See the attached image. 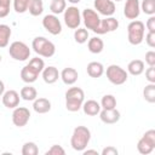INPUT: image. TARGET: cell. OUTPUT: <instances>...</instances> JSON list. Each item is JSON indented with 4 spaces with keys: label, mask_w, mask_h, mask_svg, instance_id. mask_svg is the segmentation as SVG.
<instances>
[{
    "label": "cell",
    "mask_w": 155,
    "mask_h": 155,
    "mask_svg": "<svg viewBox=\"0 0 155 155\" xmlns=\"http://www.w3.org/2000/svg\"><path fill=\"white\" fill-rule=\"evenodd\" d=\"M91 140V131L86 126H78L74 128L70 145L76 151H84Z\"/></svg>",
    "instance_id": "1"
},
{
    "label": "cell",
    "mask_w": 155,
    "mask_h": 155,
    "mask_svg": "<svg viewBox=\"0 0 155 155\" xmlns=\"http://www.w3.org/2000/svg\"><path fill=\"white\" fill-rule=\"evenodd\" d=\"M85 93L80 87H70L65 92V108L69 111H79L82 107Z\"/></svg>",
    "instance_id": "2"
},
{
    "label": "cell",
    "mask_w": 155,
    "mask_h": 155,
    "mask_svg": "<svg viewBox=\"0 0 155 155\" xmlns=\"http://www.w3.org/2000/svg\"><path fill=\"white\" fill-rule=\"evenodd\" d=\"M31 48L34 50V52L36 54L45 57V58L52 57L56 52L54 44L44 36H36L31 42Z\"/></svg>",
    "instance_id": "3"
},
{
    "label": "cell",
    "mask_w": 155,
    "mask_h": 155,
    "mask_svg": "<svg viewBox=\"0 0 155 155\" xmlns=\"http://www.w3.org/2000/svg\"><path fill=\"white\" fill-rule=\"evenodd\" d=\"M145 25L142 21L133 19L127 25V39L131 45H139L144 39Z\"/></svg>",
    "instance_id": "4"
},
{
    "label": "cell",
    "mask_w": 155,
    "mask_h": 155,
    "mask_svg": "<svg viewBox=\"0 0 155 155\" xmlns=\"http://www.w3.org/2000/svg\"><path fill=\"white\" fill-rule=\"evenodd\" d=\"M8 54L15 61H27L30 57V48L23 41H13L8 47Z\"/></svg>",
    "instance_id": "5"
},
{
    "label": "cell",
    "mask_w": 155,
    "mask_h": 155,
    "mask_svg": "<svg viewBox=\"0 0 155 155\" xmlns=\"http://www.w3.org/2000/svg\"><path fill=\"white\" fill-rule=\"evenodd\" d=\"M107 78L113 85H122L127 81L128 73L120 65L111 64L107 68Z\"/></svg>",
    "instance_id": "6"
},
{
    "label": "cell",
    "mask_w": 155,
    "mask_h": 155,
    "mask_svg": "<svg viewBox=\"0 0 155 155\" xmlns=\"http://www.w3.org/2000/svg\"><path fill=\"white\" fill-rule=\"evenodd\" d=\"M81 19L84 21L86 29H90L93 33H98V29L101 25V18H99V15L94 10L85 8L81 13Z\"/></svg>",
    "instance_id": "7"
},
{
    "label": "cell",
    "mask_w": 155,
    "mask_h": 155,
    "mask_svg": "<svg viewBox=\"0 0 155 155\" xmlns=\"http://www.w3.org/2000/svg\"><path fill=\"white\" fill-rule=\"evenodd\" d=\"M154 148H155V131L154 130H149L138 140L137 149H138V151L140 154L148 155L154 150Z\"/></svg>",
    "instance_id": "8"
},
{
    "label": "cell",
    "mask_w": 155,
    "mask_h": 155,
    "mask_svg": "<svg viewBox=\"0 0 155 155\" xmlns=\"http://www.w3.org/2000/svg\"><path fill=\"white\" fill-rule=\"evenodd\" d=\"M64 23L70 29L79 28L81 23V13L76 6H69L64 10Z\"/></svg>",
    "instance_id": "9"
},
{
    "label": "cell",
    "mask_w": 155,
    "mask_h": 155,
    "mask_svg": "<svg viewBox=\"0 0 155 155\" xmlns=\"http://www.w3.org/2000/svg\"><path fill=\"white\" fill-rule=\"evenodd\" d=\"M42 27L52 35H58L62 31V23L58 19V17L53 13L46 15L42 18Z\"/></svg>",
    "instance_id": "10"
},
{
    "label": "cell",
    "mask_w": 155,
    "mask_h": 155,
    "mask_svg": "<svg viewBox=\"0 0 155 155\" xmlns=\"http://www.w3.org/2000/svg\"><path fill=\"white\" fill-rule=\"evenodd\" d=\"M30 119V111L25 107H16L12 113V122L17 127H23Z\"/></svg>",
    "instance_id": "11"
},
{
    "label": "cell",
    "mask_w": 155,
    "mask_h": 155,
    "mask_svg": "<svg viewBox=\"0 0 155 155\" xmlns=\"http://www.w3.org/2000/svg\"><path fill=\"white\" fill-rule=\"evenodd\" d=\"M93 5H94V10H97L98 13L105 17L113 16L116 11V7L113 0H94Z\"/></svg>",
    "instance_id": "12"
},
{
    "label": "cell",
    "mask_w": 155,
    "mask_h": 155,
    "mask_svg": "<svg viewBox=\"0 0 155 155\" xmlns=\"http://www.w3.org/2000/svg\"><path fill=\"white\" fill-rule=\"evenodd\" d=\"M140 13V4L139 0H126L124 6V15L127 19H136Z\"/></svg>",
    "instance_id": "13"
},
{
    "label": "cell",
    "mask_w": 155,
    "mask_h": 155,
    "mask_svg": "<svg viewBox=\"0 0 155 155\" xmlns=\"http://www.w3.org/2000/svg\"><path fill=\"white\" fill-rule=\"evenodd\" d=\"M2 97V104L8 109H15L19 104V93L15 90L5 91Z\"/></svg>",
    "instance_id": "14"
},
{
    "label": "cell",
    "mask_w": 155,
    "mask_h": 155,
    "mask_svg": "<svg viewBox=\"0 0 155 155\" xmlns=\"http://www.w3.org/2000/svg\"><path fill=\"white\" fill-rule=\"evenodd\" d=\"M119 28V21L116 18H114L113 16L110 17H105L104 19H101V25L98 29L97 34H107V33H111L114 30H116Z\"/></svg>",
    "instance_id": "15"
},
{
    "label": "cell",
    "mask_w": 155,
    "mask_h": 155,
    "mask_svg": "<svg viewBox=\"0 0 155 155\" xmlns=\"http://www.w3.org/2000/svg\"><path fill=\"white\" fill-rule=\"evenodd\" d=\"M121 115H120V111L114 108V109H103L99 111V119L104 122V124H116L119 120H120Z\"/></svg>",
    "instance_id": "16"
},
{
    "label": "cell",
    "mask_w": 155,
    "mask_h": 155,
    "mask_svg": "<svg viewBox=\"0 0 155 155\" xmlns=\"http://www.w3.org/2000/svg\"><path fill=\"white\" fill-rule=\"evenodd\" d=\"M62 81L65 84V85H74L76 81H78V78H79V74L76 71V69L74 68H64L61 74H59Z\"/></svg>",
    "instance_id": "17"
},
{
    "label": "cell",
    "mask_w": 155,
    "mask_h": 155,
    "mask_svg": "<svg viewBox=\"0 0 155 155\" xmlns=\"http://www.w3.org/2000/svg\"><path fill=\"white\" fill-rule=\"evenodd\" d=\"M41 74H42L44 81H45L46 84H48V85L54 84V82L58 80V78H59L58 69H57L56 67H52V65L44 68V70L41 71Z\"/></svg>",
    "instance_id": "18"
},
{
    "label": "cell",
    "mask_w": 155,
    "mask_h": 155,
    "mask_svg": "<svg viewBox=\"0 0 155 155\" xmlns=\"http://www.w3.org/2000/svg\"><path fill=\"white\" fill-rule=\"evenodd\" d=\"M82 110H84V113L86 114V115H88V116H94V115H97V114H99V111H101V104L97 102V101H94V99H88V101H86L85 103H82Z\"/></svg>",
    "instance_id": "19"
},
{
    "label": "cell",
    "mask_w": 155,
    "mask_h": 155,
    "mask_svg": "<svg viewBox=\"0 0 155 155\" xmlns=\"http://www.w3.org/2000/svg\"><path fill=\"white\" fill-rule=\"evenodd\" d=\"M33 109L38 114H45L51 110V102L47 98H35L33 103Z\"/></svg>",
    "instance_id": "20"
},
{
    "label": "cell",
    "mask_w": 155,
    "mask_h": 155,
    "mask_svg": "<svg viewBox=\"0 0 155 155\" xmlns=\"http://www.w3.org/2000/svg\"><path fill=\"white\" fill-rule=\"evenodd\" d=\"M86 70H87V74H88L91 78L97 79V78H101V76L103 75V73H104V67H103V64L99 63V62H90V63L87 64Z\"/></svg>",
    "instance_id": "21"
},
{
    "label": "cell",
    "mask_w": 155,
    "mask_h": 155,
    "mask_svg": "<svg viewBox=\"0 0 155 155\" xmlns=\"http://www.w3.org/2000/svg\"><path fill=\"white\" fill-rule=\"evenodd\" d=\"M87 48H88V51H90L91 53H94V54L101 53V52L103 51V48H104V42H103V40H102L101 38L93 36V38L88 39Z\"/></svg>",
    "instance_id": "22"
},
{
    "label": "cell",
    "mask_w": 155,
    "mask_h": 155,
    "mask_svg": "<svg viewBox=\"0 0 155 155\" xmlns=\"http://www.w3.org/2000/svg\"><path fill=\"white\" fill-rule=\"evenodd\" d=\"M144 71V62L140 59H133L127 65V73L133 76H138Z\"/></svg>",
    "instance_id": "23"
},
{
    "label": "cell",
    "mask_w": 155,
    "mask_h": 155,
    "mask_svg": "<svg viewBox=\"0 0 155 155\" xmlns=\"http://www.w3.org/2000/svg\"><path fill=\"white\" fill-rule=\"evenodd\" d=\"M38 76H39V74H36L28 64L24 65L21 70V79L27 84H33L34 81H36Z\"/></svg>",
    "instance_id": "24"
},
{
    "label": "cell",
    "mask_w": 155,
    "mask_h": 155,
    "mask_svg": "<svg viewBox=\"0 0 155 155\" xmlns=\"http://www.w3.org/2000/svg\"><path fill=\"white\" fill-rule=\"evenodd\" d=\"M11 34V28L7 24H0V48H4L8 45Z\"/></svg>",
    "instance_id": "25"
},
{
    "label": "cell",
    "mask_w": 155,
    "mask_h": 155,
    "mask_svg": "<svg viewBox=\"0 0 155 155\" xmlns=\"http://www.w3.org/2000/svg\"><path fill=\"white\" fill-rule=\"evenodd\" d=\"M19 96L22 97V99L30 102V101H34L38 97V92H36L35 87H33L30 85H27V86L22 87V90L19 92Z\"/></svg>",
    "instance_id": "26"
},
{
    "label": "cell",
    "mask_w": 155,
    "mask_h": 155,
    "mask_svg": "<svg viewBox=\"0 0 155 155\" xmlns=\"http://www.w3.org/2000/svg\"><path fill=\"white\" fill-rule=\"evenodd\" d=\"M28 11L31 16L38 17L44 12V2L42 0H31L28 7Z\"/></svg>",
    "instance_id": "27"
},
{
    "label": "cell",
    "mask_w": 155,
    "mask_h": 155,
    "mask_svg": "<svg viewBox=\"0 0 155 155\" xmlns=\"http://www.w3.org/2000/svg\"><path fill=\"white\" fill-rule=\"evenodd\" d=\"M67 8V0H52L50 4V10L53 15L63 13Z\"/></svg>",
    "instance_id": "28"
},
{
    "label": "cell",
    "mask_w": 155,
    "mask_h": 155,
    "mask_svg": "<svg viewBox=\"0 0 155 155\" xmlns=\"http://www.w3.org/2000/svg\"><path fill=\"white\" fill-rule=\"evenodd\" d=\"M143 97L148 103L155 102V84H148L143 90Z\"/></svg>",
    "instance_id": "29"
},
{
    "label": "cell",
    "mask_w": 155,
    "mask_h": 155,
    "mask_svg": "<svg viewBox=\"0 0 155 155\" xmlns=\"http://www.w3.org/2000/svg\"><path fill=\"white\" fill-rule=\"evenodd\" d=\"M101 108L103 109H114L116 108V98L113 94H105L102 97L101 101Z\"/></svg>",
    "instance_id": "30"
},
{
    "label": "cell",
    "mask_w": 155,
    "mask_h": 155,
    "mask_svg": "<svg viewBox=\"0 0 155 155\" xmlns=\"http://www.w3.org/2000/svg\"><path fill=\"white\" fill-rule=\"evenodd\" d=\"M74 39L78 44H85L88 40V30L86 28H76L74 33Z\"/></svg>",
    "instance_id": "31"
},
{
    "label": "cell",
    "mask_w": 155,
    "mask_h": 155,
    "mask_svg": "<svg viewBox=\"0 0 155 155\" xmlns=\"http://www.w3.org/2000/svg\"><path fill=\"white\" fill-rule=\"evenodd\" d=\"M39 148L34 142H25L22 147V155H38Z\"/></svg>",
    "instance_id": "32"
},
{
    "label": "cell",
    "mask_w": 155,
    "mask_h": 155,
    "mask_svg": "<svg viewBox=\"0 0 155 155\" xmlns=\"http://www.w3.org/2000/svg\"><path fill=\"white\" fill-rule=\"evenodd\" d=\"M28 65H29L36 74H41V71H42L44 68H45V63H44V61H42L41 58H39V57H34V58H31V59L29 61Z\"/></svg>",
    "instance_id": "33"
},
{
    "label": "cell",
    "mask_w": 155,
    "mask_h": 155,
    "mask_svg": "<svg viewBox=\"0 0 155 155\" xmlns=\"http://www.w3.org/2000/svg\"><path fill=\"white\" fill-rule=\"evenodd\" d=\"M140 10L149 16L155 13V0H143L140 4Z\"/></svg>",
    "instance_id": "34"
},
{
    "label": "cell",
    "mask_w": 155,
    "mask_h": 155,
    "mask_svg": "<svg viewBox=\"0 0 155 155\" xmlns=\"http://www.w3.org/2000/svg\"><path fill=\"white\" fill-rule=\"evenodd\" d=\"M31 0H13V8L17 13H24L28 11L29 4Z\"/></svg>",
    "instance_id": "35"
},
{
    "label": "cell",
    "mask_w": 155,
    "mask_h": 155,
    "mask_svg": "<svg viewBox=\"0 0 155 155\" xmlns=\"http://www.w3.org/2000/svg\"><path fill=\"white\" fill-rule=\"evenodd\" d=\"M11 0H0V18L6 17L10 13Z\"/></svg>",
    "instance_id": "36"
},
{
    "label": "cell",
    "mask_w": 155,
    "mask_h": 155,
    "mask_svg": "<svg viewBox=\"0 0 155 155\" xmlns=\"http://www.w3.org/2000/svg\"><path fill=\"white\" fill-rule=\"evenodd\" d=\"M65 154V150L61 147V145H52L47 151H46V155H64Z\"/></svg>",
    "instance_id": "37"
},
{
    "label": "cell",
    "mask_w": 155,
    "mask_h": 155,
    "mask_svg": "<svg viewBox=\"0 0 155 155\" xmlns=\"http://www.w3.org/2000/svg\"><path fill=\"white\" fill-rule=\"evenodd\" d=\"M145 63L149 67H155V52L154 51H148L145 53Z\"/></svg>",
    "instance_id": "38"
},
{
    "label": "cell",
    "mask_w": 155,
    "mask_h": 155,
    "mask_svg": "<svg viewBox=\"0 0 155 155\" xmlns=\"http://www.w3.org/2000/svg\"><path fill=\"white\" fill-rule=\"evenodd\" d=\"M145 78L150 84H155V68L154 67H149L145 70Z\"/></svg>",
    "instance_id": "39"
},
{
    "label": "cell",
    "mask_w": 155,
    "mask_h": 155,
    "mask_svg": "<svg viewBox=\"0 0 155 155\" xmlns=\"http://www.w3.org/2000/svg\"><path fill=\"white\" fill-rule=\"evenodd\" d=\"M145 42L149 47H155V33L148 31V34L145 35Z\"/></svg>",
    "instance_id": "40"
},
{
    "label": "cell",
    "mask_w": 155,
    "mask_h": 155,
    "mask_svg": "<svg viewBox=\"0 0 155 155\" xmlns=\"http://www.w3.org/2000/svg\"><path fill=\"white\" fill-rule=\"evenodd\" d=\"M148 31H151V33H155V17L154 15L149 17V19L147 21V24H145Z\"/></svg>",
    "instance_id": "41"
},
{
    "label": "cell",
    "mask_w": 155,
    "mask_h": 155,
    "mask_svg": "<svg viewBox=\"0 0 155 155\" xmlns=\"http://www.w3.org/2000/svg\"><path fill=\"white\" fill-rule=\"evenodd\" d=\"M117 149L113 145H109L102 150V155H117Z\"/></svg>",
    "instance_id": "42"
},
{
    "label": "cell",
    "mask_w": 155,
    "mask_h": 155,
    "mask_svg": "<svg viewBox=\"0 0 155 155\" xmlns=\"http://www.w3.org/2000/svg\"><path fill=\"white\" fill-rule=\"evenodd\" d=\"M4 92H5V84H4V81L0 80V97L4 94Z\"/></svg>",
    "instance_id": "43"
},
{
    "label": "cell",
    "mask_w": 155,
    "mask_h": 155,
    "mask_svg": "<svg viewBox=\"0 0 155 155\" xmlns=\"http://www.w3.org/2000/svg\"><path fill=\"white\" fill-rule=\"evenodd\" d=\"M84 154L85 155H87V154H96V155H98V153H97V150H92V149H87V150H84Z\"/></svg>",
    "instance_id": "44"
},
{
    "label": "cell",
    "mask_w": 155,
    "mask_h": 155,
    "mask_svg": "<svg viewBox=\"0 0 155 155\" xmlns=\"http://www.w3.org/2000/svg\"><path fill=\"white\" fill-rule=\"evenodd\" d=\"M68 1H69L70 4H79L81 0H68Z\"/></svg>",
    "instance_id": "45"
},
{
    "label": "cell",
    "mask_w": 155,
    "mask_h": 155,
    "mask_svg": "<svg viewBox=\"0 0 155 155\" xmlns=\"http://www.w3.org/2000/svg\"><path fill=\"white\" fill-rule=\"evenodd\" d=\"M113 1H121V0H113Z\"/></svg>",
    "instance_id": "46"
},
{
    "label": "cell",
    "mask_w": 155,
    "mask_h": 155,
    "mask_svg": "<svg viewBox=\"0 0 155 155\" xmlns=\"http://www.w3.org/2000/svg\"><path fill=\"white\" fill-rule=\"evenodd\" d=\"M0 62H1V54H0Z\"/></svg>",
    "instance_id": "47"
}]
</instances>
